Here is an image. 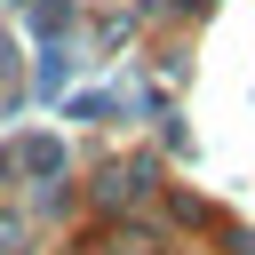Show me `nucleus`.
Segmentation results:
<instances>
[{"instance_id":"obj_1","label":"nucleus","mask_w":255,"mask_h":255,"mask_svg":"<svg viewBox=\"0 0 255 255\" xmlns=\"http://www.w3.org/2000/svg\"><path fill=\"white\" fill-rule=\"evenodd\" d=\"M24 167H40V175H56V167H64V151H56V143H40V135H32V143H24Z\"/></svg>"}]
</instances>
